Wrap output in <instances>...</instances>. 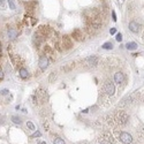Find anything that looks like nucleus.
I'll list each match as a JSON object with an SVG mask.
<instances>
[{
	"mask_svg": "<svg viewBox=\"0 0 144 144\" xmlns=\"http://www.w3.org/2000/svg\"><path fill=\"white\" fill-rule=\"evenodd\" d=\"M99 16H100V12H99L98 8H88L83 12V17H84L85 23L98 21Z\"/></svg>",
	"mask_w": 144,
	"mask_h": 144,
	"instance_id": "obj_1",
	"label": "nucleus"
},
{
	"mask_svg": "<svg viewBox=\"0 0 144 144\" xmlns=\"http://www.w3.org/2000/svg\"><path fill=\"white\" fill-rule=\"evenodd\" d=\"M128 120H129V117L125 111H119L117 113V115L114 117V123L115 125H120V126H125Z\"/></svg>",
	"mask_w": 144,
	"mask_h": 144,
	"instance_id": "obj_2",
	"label": "nucleus"
},
{
	"mask_svg": "<svg viewBox=\"0 0 144 144\" xmlns=\"http://www.w3.org/2000/svg\"><path fill=\"white\" fill-rule=\"evenodd\" d=\"M61 46H62L63 50H70V48L73 47V40H72V37L67 36V35H65V36H62V38H61Z\"/></svg>",
	"mask_w": 144,
	"mask_h": 144,
	"instance_id": "obj_3",
	"label": "nucleus"
},
{
	"mask_svg": "<svg viewBox=\"0 0 144 144\" xmlns=\"http://www.w3.org/2000/svg\"><path fill=\"white\" fill-rule=\"evenodd\" d=\"M48 62H50V59H48L47 55H45V54H42V55L39 57L38 66H39V68L42 69V70H45V69L47 68Z\"/></svg>",
	"mask_w": 144,
	"mask_h": 144,
	"instance_id": "obj_4",
	"label": "nucleus"
},
{
	"mask_svg": "<svg viewBox=\"0 0 144 144\" xmlns=\"http://www.w3.org/2000/svg\"><path fill=\"white\" fill-rule=\"evenodd\" d=\"M45 39H46L45 37L42 36V35H40V33L37 31V32L33 35V37H32V43H33V45L38 48L39 46H40L43 43H44V40H45Z\"/></svg>",
	"mask_w": 144,
	"mask_h": 144,
	"instance_id": "obj_5",
	"label": "nucleus"
},
{
	"mask_svg": "<svg viewBox=\"0 0 144 144\" xmlns=\"http://www.w3.org/2000/svg\"><path fill=\"white\" fill-rule=\"evenodd\" d=\"M104 91L105 93H107L108 96H113L114 92H115V85H114L113 82L107 81L105 84H104Z\"/></svg>",
	"mask_w": 144,
	"mask_h": 144,
	"instance_id": "obj_6",
	"label": "nucleus"
},
{
	"mask_svg": "<svg viewBox=\"0 0 144 144\" xmlns=\"http://www.w3.org/2000/svg\"><path fill=\"white\" fill-rule=\"evenodd\" d=\"M37 6H38V3H37L36 0H32V1H25V2H24V7H25V9H27V12L30 13V14H33V12H35V9L37 8Z\"/></svg>",
	"mask_w": 144,
	"mask_h": 144,
	"instance_id": "obj_7",
	"label": "nucleus"
},
{
	"mask_svg": "<svg viewBox=\"0 0 144 144\" xmlns=\"http://www.w3.org/2000/svg\"><path fill=\"white\" fill-rule=\"evenodd\" d=\"M35 95H36V97H37V103H45L46 99H47V93H46L45 90H43V89H38Z\"/></svg>",
	"mask_w": 144,
	"mask_h": 144,
	"instance_id": "obj_8",
	"label": "nucleus"
},
{
	"mask_svg": "<svg viewBox=\"0 0 144 144\" xmlns=\"http://www.w3.org/2000/svg\"><path fill=\"white\" fill-rule=\"evenodd\" d=\"M119 138H120V141L122 142L123 144H130L133 142V137L130 134H128V133L126 132H122L120 133V135H119Z\"/></svg>",
	"mask_w": 144,
	"mask_h": 144,
	"instance_id": "obj_9",
	"label": "nucleus"
},
{
	"mask_svg": "<svg viewBox=\"0 0 144 144\" xmlns=\"http://www.w3.org/2000/svg\"><path fill=\"white\" fill-rule=\"evenodd\" d=\"M84 62L87 63V66H90V67H96L97 65L99 63V58L96 57V55H91V57L87 58Z\"/></svg>",
	"mask_w": 144,
	"mask_h": 144,
	"instance_id": "obj_10",
	"label": "nucleus"
},
{
	"mask_svg": "<svg viewBox=\"0 0 144 144\" xmlns=\"http://www.w3.org/2000/svg\"><path fill=\"white\" fill-rule=\"evenodd\" d=\"M38 32L40 33L42 36L45 37V38H47V37H50V35H51L52 29H51V27H48V25H40L38 29Z\"/></svg>",
	"mask_w": 144,
	"mask_h": 144,
	"instance_id": "obj_11",
	"label": "nucleus"
},
{
	"mask_svg": "<svg viewBox=\"0 0 144 144\" xmlns=\"http://www.w3.org/2000/svg\"><path fill=\"white\" fill-rule=\"evenodd\" d=\"M72 38H74L75 40H77V42H82V40H84L83 31H82L81 29H75V30H73Z\"/></svg>",
	"mask_w": 144,
	"mask_h": 144,
	"instance_id": "obj_12",
	"label": "nucleus"
},
{
	"mask_svg": "<svg viewBox=\"0 0 144 144\" xmlns=\"http://www.w3.org/2000/svg\"><path fill=\"white\" fill-rule=\"evenodd\" d=\"M10 59H12V62H13V65H14L15 67H17V68H18V67H20V68L22 67V65H23V60H22L18 55L12 54V55H10Z\"/></svg>",
	"mask_w": 144,
	"mask_h": 144,
	"instance_id": "obj_13",
	"label": "nucleus"
},
{
	"mask_svg": "<svg viewBox=\"0 0 144 144\" xmlns=\"http://www.w3.org/2000/svg\"><path fill=\"white\" fill-rule=\"evenodd\" d=\"M128 28H129V30L132 31V32L138 33V32H140V29H141V25H140L136 21H132V22H129Z\"/></svg>",
	"mask_w": 144,
	"mask_h": 144,
	"instance_id": "obj_14",
	"label": "nucleus"
},
{
	"mask_svg": "<svg viewBox=\"0 0 144 144\" xmlns=\"http://www.w3.org/2000/svg\"><path fill=\"white\" fill-rule=\"evenodd\" d=\"M7 35H8V38L10 39V40H14V39H16V37L18 36V30L16 29V28H9L8 29V32H7Z\"/></svg>",
	"mask_w": 144,
	"mask_h": 144,
	"instance_id": "obj_15",
	"label": "nucleus"
},
{
	"mask_svg": "<svg viewBox=\"0 0 144 144\" xmlns=\"http://www.w3.org/2000/svg\"><path fill=\"white\" fill-rule=\"evenodd\" d=\"M114 82L118 84H121L125 82V74L121 72H118L114 74Z\"/></svg>",
	"mask_w": 144,
	"mask_h": 144,
	"instance_id": "obj_16",
	"label": "nucleus"
},
{
	"mask_svg": "<svg viewBox=\"0 0 144 144\" xmlns=\"http://www.w3.org/2000/svg\"><path fill=\"white\" fill-rule=\"evenodd\" d=\"M43 51H44V54L45 55H47V57H52V59L54 60V51H53V48L51 47V46H48V45H45L44 46V48H43Z\"/></svg>",
	"mask_w": 144,
	"mask_h": 144,
	"instance_id": "obj_17",
	"label": "nucleus"
},
{
	"mask_svg": "<svg viewBox=\"0 0 144 144\" xmlns=\"http://www.w3.org/2000/svg\"><path fill=\"white\" fill-rule=\"evenodd\" d=\"M18 75H20V77H21L22 80H27V78L29 77V72H28L24 67H21V68L18 69Z\"/></svg>",
	"mask_w": 144,
	"mask_h": 144,
	"instance_id": "obj_18",
	"label": "nucleus"
},
{
	"mask_svg": "<svg viewBox=\"0 0 144 144\" xmlns=\"http://www.w3.org/2000/svg\"><path fill=\"white\" fill-rule=\"evenodd\" d=\"M126 47H127V50H129V51H134V50L137 48V44L134 42H129L126 44Z\"/></svg>",
	"mask_w": 144,
	"mask_h": 144,
	"instance_id": "obj_19",
	"label": "nucleus"
},
{
	"mask_svg": "<svg viewBox=\"0 0 144 144\" xmlns=\"http://www.w3.org/2000/svg\"><path fill=\"white\" fill-rule=\"evenodd\" d=\"M102 47L104 48V50H112V48H113V44H112L111 42H106L102 45Z\"/></svg>",
	"mask_w": 144,
	"mask_h": 144,
	"instance_id": "obj_20",
	"label": "nucleus"
},
{
	"mask_svg": "<svg viewBox=\"0 0 144 144\" xmlns=\"http://www.w3.org/2000/svg\"><path fill=\"white\" fill-rule=\"evenodd\" d=\"M10 119H12V121H13V122H14V123H16V125H21V123H22L21 118L16 117V115H13V117L10 118Z\"/></svg>",
	"mask_w": 144,
	"mask_h": 144,
	"instance_id": "obj_21",
	"label": "nucleus"
},
{
	"mask_svg": "<svg viewBox=\"0 0 144 144\" xmlns=\"http://www.w3.org/2000/svg\"><path fill=\"white\" fill-rule=\"evenodd\" d=\"M7 1H8L9 8L13 9V10H14V9H16V5H15V1H14V0H7Z\"/></svg>",
	"mask_w": 144,
	"mask_h": 144,
	"instance_id": "obj_22",
	"label": "nucleus"
},
{
	"mask_svg": "<svg viewBox=\"0 0 144 144\" xmlns=\"http://www.w3.org/2000/svg\"><path fill=\"white\" fill-rule=\"evenodd\" d=\"M53 144H66V143H65V141H63L62 138L57 137L53 140Z\"/></svg>",
	"mask_w": 144,
	"mask_h": 144,
	"instance_id": "obj_23",
	"label": "nucleus"
},
{
	"mask_svg": "<svg viewBox=\"0 0 144 144\" xmlns=\"http://www.w3.org/2000/svg\"><path fill=\"white\" fill-rule=\"evenodd\" d=\"M55 78H57V73H54V72H52L51 74H50V77H48V81L51 82H53V81H55Z\"/></svg>",
	"mask_w": 144,
	"mask_h": 144,
	"instance_id": "obj_24",
	"label": "nucleus"
},
{
	"mask_svg": "<svg viewBox=\"0 0 144 144\" xmlns=\"http://www.w3.org/2000/svg\"><path fill=\"white\" fill-rule=\"evenodd\" d=\"M27 127L30 129V130H32V132L35 130V126H33V123L31 122V121H28V122H27Z\"/></svg>",
	"mask_w": 144,
	"mask_h": 144,
	"instance_id": "obj_25",
	"label": "nucleus"
},
{
	"mask_svg": "<svg viewBox=\"0 0 144 144\" xmlns=\"http://www.w3.org/2000/svg\"><path fill=\"white\" fill-rule=\"evenodd\" d=\"M8 93H9V90H7V89L0 90V95H2V96H6V95H8Z\"/></svg>",
	"mask_w": 144,
	"mask_h": 144,
	"instance_id": "obj_26",
	"label": "nucleus"
},
{
	"mask_svg": "<svg viewBox=\"0 0 144 144\" xmlns=\"http://www.w3.org/2000/svg\"><path fill=\"white\" fill-rule=\"evenodd\" d=\"M115 39H117V42L121 43V40H122V35H121V33H117V37H115Z\"/></svg>",
	"mask_w": 144,
	"mask_h": 144,
	"instance_id": "obj_27",
	"label": "nucleus"
},
{
	"mask_svg": "<svg viewBox=\"0 0 144 144\" xmlns=\"http://www.w3.org/2000/svg\"><path fill=\"white\" fill-rule=\"evenodd\" d=\"M3 77H5V74H3V70H2V68L0 67V81H2V80H3Z\"/></svg>",
	"mask_w": 144,
	"mask_h": 144,
	"instance_id": "obj_28",
	"label": "nucleus"
},
{
	"mask_svg": "<svg viewBox=\"0 0 144 144\" xmlns=\"http://www.w3.org/2000/svg\"><path fill=\"white\" fill-rule=\"evenodd\" d=\"M40 136H42V134H40L39 132H37V133H35L33 135H31L30 137H31V138H35V137H40Z\"/></svg>",
	"mask_w": 144,
	"mask_h": 144,
	"instance_id": "obj_29",
	"label": "nucleus"
},
{
	"mask_svg": "<svg viewBox=\"0 0 144 144\" xmlns=\"http://www.w3.org/2000/svg\"><path fill=\"white\" fill-rule=\"evenodd\" d=\"M112 20H113L114 22L117 21V14H115V12H114V10H112Z\"/></svg>",
	"mask_w": 144,
	"mask_h": 144,
	"instance_id": "obj_30",
	"label": "nucleus"
},
{
	"mask_svg": "<svg viewBox=\"0 0 144 144\" xmlns=\"http://www.w3.org/2000/svg\"><path fill=\"white\" fill-rule=\"evenodd\" d=\"M110 33H111V35H115V33H117V29H115V28H111V29H110Z\"/></svg>",
	"mask_w": 144,
	"mask_h": 144,
	"instance_id": "obj_31",
	"label": "nucleus"
},
{
	"mask_svg": "<svg viewBox=\"0 0 144 144\" xmlns=\"http://www.w3.org/2000/svg\"><path fill=\"white\" fill-rule=\"evenodd\" d=\"M43 125H44V128H45L46 130H48V122H47V121H45V120H44V122H43Z\"/></svg>",
	"mask_w": 144,
	"mask_h": 144,
	"instance_id": "obj_32",
	"label": "nucleus"
},
{
	"mask_svg": "<svg viewBox=\"0 0 144 144\" xmlns=\"http://www.w3.org/2000/svg\"><path fill=\"white\" fill-rule=\"evenodd\" d=\"M100 144H112V143H110V142H107V141H104V140H103V141L100 142Z\"/></svg>",
	"mask_w": 144,
	"mask_h": 144,
	"instance_id": "obj_33",
	"label": "nucleus"
},
{
	"mask_svg": "<svg viewBox=\"0 0 144 144\" xmlns=\"http://www.w3.org/2000/svg\"><path fill=\"white\" fill-rule=\"evenodd\" d=\"M0 57H1V45H0Z\"/></svg>",
	"mask_w": 144,
	"mask_h": 144,
	"instance_id": "obj_34",
	"label": "nucleus"
},
{
	"mask_svg": "<svg viewBox=\"0 0 144 144\" xmlns=\"http://www.w3.org/2000/svg\"><path fill=\"white\" fill-rule=\"evenodd\" d=\"M40 144H46V143H45V142H42V143H40Z\"/></svg>",
	"mask_w": 144,
	"mask_h": 144,
	"instance_id": "obj_35",
	"label": "nucleus"
}]
</instances>
